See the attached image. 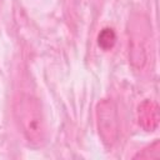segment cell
<instances>
[{
  "label": "cell",
  "instance_id": "cell-1",
  "mask_svg": "<svg viewBox=\"0 0 160 160\" xmlns=\"http://www.w3.org/2000/svg\"><path fill=\"white\" fill-rule=\"evenodd\" d=\"M14 115L28 142L41 146L46 139V122L40 100L30 94H20L14 102Z\"/></svg>",
  "mask_w": 160,
  "mask_h": 160
},
{
  "label": "cell",
  "instance_id": "cell-2",
  "mask_svg": "<svg viewBox=\"0 0 160 160\" xmlns=\"http://www.w3.org/2000/svg\"><path fill=\"white\" fill-rule=\"evenodd\" d=\"M95 112L99 136L106 148H112L120 132L118 108L111 99H104L98 102Z\"/></svg>",
  "mask_w": 160,
  "mask_h": 160
},
{
  "label": "cell",
  "instance_id": "cell-3",
  "mask_svg": "<svg viewBox=\"0 0 160 160\" xmlns=\"http://www.w3.org/2000/svg\"><path fill=\"white\" fill-rule=\"evenodd\" d=\"M159 106L154 100L146 99L138 106V122L146 131H154L159 126Z\"/></svg>",
  "mask_w": 160,
  "mask_h": 160
},
{
  "label": "cell",
  "instance_id": "cell-4",
  "mask_svg": "<svg viewBox=\"0 0 160 160\" xmlns=\"http://www.w3.org/2000/svg\"><path fill=\"white\" fill-rule=\"evenodd\" d=\"M129 59L135 69H142L146 62V48L142 42V38L138 34H132L129 40Z\"/></svg>",
  "mask_w": 160,
  "mask_h": 160
},
{
  "label": "cell",
  "instance_id": "cell-5",
  "mask_svg": "<svg viewBox=\"0 0 160 160\" xmlns=\"http://www.w3.org/2000/svg\"><path fill=\"white\" fill-rule=\"evenodd\" d=\"M115 42H116V34H115L114 29L104 28L99 32V35H98V44H99V46L102 50H105V51L111 50L114 48Z\"/></svg>",
  "mask_w": 160,
  "mask_h": 160
},
{
  "label": "cell",
  "instance_id": "cell-6",
  "mask_svg": "<svg viewBox=\"0 0 160 160\" xmlns=\"http://www.w3.org/2000/svg\"><path fill=\"white\" fill-rule=\"evenodd\" d=\"M134 159H142V160H159L160 159V141L155 140L152 144L144 148L141 151L134 155Z\"/></svg>",
  "mask_w": 160,
  "mask_h": 160
}]
</instances>
